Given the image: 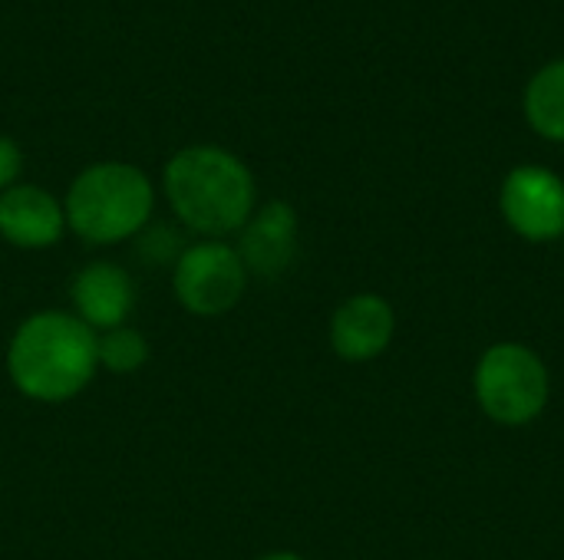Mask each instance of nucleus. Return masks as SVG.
Returning <instances> with one entry per match:
<instances>
[{
    "label": "nucleus",
    "mask_w": 564,
    "mask_h": 560,
    "mask_svg": "<svg viewBox=\"0 0 564 560\" xmlns=\"http://www.w3.org/2000/svg\"><path fill=\"white\" fill-rule=\"evenodd\" d=\"M96 370V333L66 310L26 317L7 347L10 383L33 403H66L79 396Z\"/></svg>",
    "instance_id": "nucleus-1"
},
{
    "label": "nucleus",
    "mask_w": 564,
    "mask_h": 560,
    "mask_svg": "<svg viewBox=\"0 0 564 560\" xmlns=\"http://www.w3.org/2000/svg\"><path fill=\"white\" fill-rule=\"evenodd\" d=\"M165 198L188 231L221 241L254 215V178L238 155L218 145H188L165 165Z\"/></svg>",
    "instance_id": "nucleus-2"
},
{
    "label": "nucleus",
    "mask_w": 564,
    "mask_h": 560,
    "mask_svg": "<svg viewBox=\"0 0 564 560\" xmlns=\"http://www.w3.org/2000/svg\"><path fill=\"white\" fill-rule=\"evenodd\" d=\"M66 228L89 244L139 238L155 211L149 175L129 162H96L83 168L63 201Z\"/></svg>",
    "instance_id": "nucleus-3"
},
{
    "label": "nucleus",
    "mask_w": 564,
    "mask_h": 560,
    "mask_svg": "<svg viewBox=\"0 0 564 560\" xmlns=\"http://www.w3.org/2000/svg\"><path fill=\"white\" fill-rule=\"evenodd\" d=\"M476 399L499 426H525L549 403V370L522 343H496L476 366Z\"/></svg>",
    "instance_id": "nucleus-4"
},
{
    "label": "nucleus",
    "mask_w": 564,
    "mask_h": 560,
    "mask_svg": "<svg viewBox=\"0 0 564 560\" xmlns=\"http://www.w3.org/2000/svg\"><path fill=\"white\" fill-rule=\"evenodd\" d=\"M248 287V271L238 257V248L228 241H198L188 244L172 264L175 300L195 317L228 314Z\"/></svg>",
    "instance_id": "nucleus-5"
},
{
    "label": "nucleus",
    "mask_w": 564,
    "mask_h": 560,
    "mask_svg": "<svg viewBox=\"0 0 564 560\" xmlns=\"http://www.w3.org/2000/svg\"><path fill=\"white\" fill-rule=\"evenodd\" d=\"M502 215L529 241H552L564 234V182L539 165L509 172L502 185Z\"/></svg>",
    "instance_id": "nucleus-6"
},
{
    "label": "nucleus",
    "mask_w": 564,
    "mask_h": 560,
    "mask_svg": "<svg viewBox=\"0 0 564 560\" xmlns=\"http://www.w3.org/2000/svg\"><path fill=\"white\" fill-rule=\"evenodd\" d=\"M69 300H73V314L93 333H106L126 327L135 307V284L126 267L109 261H93L73 277Z\"/></svg>",
    "instance_id": "nucleus-7"
},
{
    "label": "nucleus",
    "mask_w": 564,
    "mask_h": 560,
    "mask_svg": "<svg viewBox=\"0 0 564 560\" xmlns=\"http://www.w3.org/2000/svg\"><path fill=\"white\" fill-rule=\"evenodd\" d=\"M66 231V211L56 195L40 185H13L0 191V238L23 251H43L59 244Z\"/></svg>",
    "instance_id": "nucleus-8"
},
{
    "label": "nucleus",
    "mask_w": 564,
    "mask_h": 560,
    "mask_svg": "<svg viewBox=\"0 0 564 560\" xmlns=\"http://www.w3.org/2000/svg\"><path fill=\"white\" fill-rule=\"evenodd\" d=\"M297 254V215L288 201H268L254 208L248 224L241 228L238 257L248 277H281Z\"/></svg>",
    "instance_id": "nucleus-9"
},
{
    "label": "nucleus",
    "mask_w": 564,
    "mask_h": 560,
    "mask_svg": "<svg viewBox=\"0 0 564 560\" xmlns=\"http://www.w3.org/2000/svg\"><path fill=\"white\" fill-rule=\"evenodd\" d=\"M393 330H397V317L383 297L354 294L334 310L330 347L337 356L350 363H367V360H377L390 347Z\"/></svg>",
    "instance_id": "nucleus-10"
},
{
    "label": "nucleus",
    "mask_w": 564,
    "mask_h": 560,
    "mask_svg": "<svg viewBox=\"0 0 564 560\" xmlns=\"http://www.w3.org/2000/svg\"><path fill=\"white\" fill-rule=\"evenodd\" d=\"M525 116L532 129L552 142H564V59L545 66L525 92Z\"/></svg>",
    "instance_id": "nucleus-11"
},
{
    "label": "nucleus",
    "mask_w": 564,
    "mask_h": 560,
    "mask_svg": "<svg viewBox=\"0 0 564 560\" xmlns=\"http://www.w3.org/2000/svg\"><path fill=\"white\" fill-rule=\"evenodd\" d=\"M96 360H99V370L112 376H132L149 363V340L129 323L96 333Z\"/></svg>",
    "instance_id": "nucleus-12"
},
{
    "label": "nucleus",
    "mask_w": 564,
    "mask_h": 560,
    "mask_svg": "<svg viewBox=\"0 0 564 560\" xmlns=\"http://www.w3.org/2000/svg\"><path fill=\"white\" fill-rule=\"evenodd\" d=\"M23 172V152L10 135H0V191L13 188Z\"/></svg>",
    "instance_id": "nucleus-13"
},
{
    "label": "nucleus",
    "mask_w": 564,
    "mask_h": 560,
    "mask_svg": "<svg viewBox=\"0 0 564 560\" xmlns=\"http://www.w3.org/2000/svg\"><path fill=\"white\" fill-rule=\"evenodd\" d=\"M261 560H304V558H297V554H268V558H261Z\"/></svg>",
    "instance_id": "nucleus-14"
}]
</instances>
